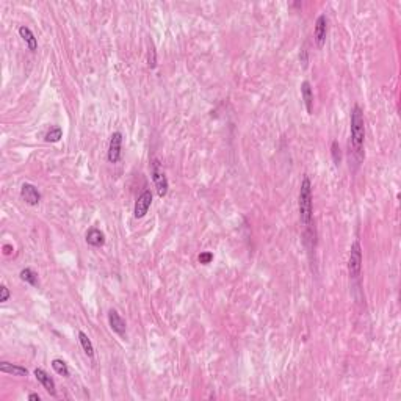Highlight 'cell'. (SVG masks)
I'll return each mask as SVG.
<instances>
[{
    "instance_id": "5",
    "label": "cell",
    "mask_w": 401,
    "mask_h": 401,
    "mask_svg": "<svg viewBox=\"0 0 401 401\" xmlns=\"http://www.w3.org/2000/svg\"><path fill=\"white\" fill-rule=\"evenodd\" d=\"M122 155V134L114 132L110 136V144H108V161L110 163H118Z\"/></svg>"
},
{
    "instance_id": "8",
    "label": "cell",
    "mask_w": 401,
    "mask_h": 401,
    "mask_svg": "<svg viewBox=\"0 0 401 401\" xmlns=\"http://www.w3.org/2000/svg\"><path fill=\"white\" fill-rule=\"evenodd\" d=\"M21 198L26 201L28 206H38L41 202V194L38 191V188L31 184H24L21 187Z\"/></svg>"
},
{
    "instance_id": "12",
    "label": "cell",
    "mask_w": 401,
    "mask_h": 401,
    "mask_svg": "<svg viewBox=\"0 0 401 401\" xmlns=\"http://www.w3.org/2000/svg\"><path fill=\"white\" fill-rule=\"evenodd\" d=\"M0 372L2 373H6V374H13V376H19V378H26L28 376V370L26 367H21V365H14V364H10V362H0Z\"/></svg>"
},
{
    "instance_id": "2",
    "label": "cell",
    "mask_w": 401,
    "mask_h": 401,
    "mask_svg": "<svg viewBox=\"0 0 401 401\" xmlns=\"http://www.w3.org/2000/svg\"><path fill=\"white\" fill-rule=\"evenodd\" d=\"M298 209H299V219L304 226L312 224V184H310V179L304 176L299 187V201H298Z\"/></svg>"
},
{
    "instance_id": "1",
    "label": "cell",
    "mask_w": 401,
    "mask_h": 401,
    "mask_svg": "<svg viewBox=\"0 0 401 401\" xmlns=\"http://www.w3.org/2000/svg\"><path fill=\"white\" fill-rule=\"evenodd\" d=\"M365 141V121L364 113L359 105H354L351 111V140L349 147H353V152L357 155V160L362 159V147Z\"/></svg>"
},
{
    "instance_id": "15",
    "label": "cell",
    "mask_w": 401,
    "mask_h": 401,
    "mask_svg": "<svg viewBox=\"0 0 401 401\" xmlns=\"http://www.w3.org/2000/svg\"><path fill=\"white\" fill-rule=\"evenodd\" d=\"M79 342H80L81 348H83L85 354H86L88 357H94V347H93L91 340H89V337H88V335H86L83 331H80V332H79Z\"/></svg>"
},
{
    "instance_id": "3",
    "label": "cell",
    "mask_w": 401,
    "mask_h": 401,
    "mask_svg": "<svg viewBox=\"0 0 401 401\" xmlns=\"http://www.w3.org/2000/svg\"><path fill=\"white\" fill-rule=\"evenodd\" d=\"M362 269V248L359 240H356L351 244V252H349V260H348V273L353 279H357L361 276Z\"/></svg>"
},
{
    "instance_id": "14",
    "label": "cell",
    "mask_w": 401,
    "mask_h": 401,
    "mask_svg": "<svg viewBox=\"0 0 401 401\" xmlns=\"http://www.w3.org/2000/svg\"><path fill=\"white\" fill-rule=\"evenodd\" d=\"M19 35H21V38L26 41V44H27V47L30 49L31 52H35L36 49H38V39H36V36L33 35V31H31L28 27H26V26H22V27H19Z\"/></svg>"
},
{
    "instance_id": "11",
    "label": "cell",
    "mask_w": 401,
    "mask_h": 401,
    "mask_svg": "<svg viewBox=\"0 0 401 401\" xmlns=\"http://www.w3.org/2000/svg\"><path fill=\"white\" fill-rule=\"evenodd\" d=\"M301 96H302V101H304L307 113L312 114V110H314V89H312V86H310V83L307 80H304L301 83Z\"/></svg>"
},
{
    "instance_id": "17",
    "label": "cell",
    "mask_w": 401,
    "mask_h": 401,
    "mask_svg": "<svg viewBox=\"0 0 401 401\" xmlns=\"http://www.w3.org/2000/svg\"><path fill=\"white\" fill-rule=\"evenodd\" d=\"M52 368L55 370V373H58L60 376H63V378H69V367L66 362L61 361V359H53Z\"/></svg>"
},
{
    "instance_id": "16",
    "label": "cell",
    "mask_w": 401,
    "mask_h": 401,
    "mask_svg": "<svg viewBox=\"0 0 401 401\" xmlns=\"http://www.w3.org/2000/svg\"><path fill=\"white\" fill-rule=\"evenodd\" d=\"M61 136H63V129L60 126H53L47 130V134L44 135V140L47 143H56L61 140Z\"/></svg>"
},
{
    "instance_id": "6",
    "label": "cell",
    "mask_w": 401,
    "mask_h": 401,
    "mask_svg": "<svg viewBox=\"0 0 401 401\" xmlns=\"http://www.w3.org/2000/svg\"><path fill=\"white\" fill-rule=\"evenodd\" d=\"M152 204V193L151 190H144L140 196H138V199L135 202V207H134V216L135 218H143L146 216L147 210H149Z\"/></svg>"
},
{
    "instance_id": "19",
    "label": "cell",
    "mask_w": 401,
    "mask_h": 401,
    "mask_svg": "<svg viewBox=\"0 0 401 401\" xmlns=\"http://www.w3.org/2000/svg\"><path fill=\"white\" fill-rule=\"evenodd\" d=\"M331 155H332V160L335 165H340L342 161V151H340V146H339V141H332L331 144Z\"/></svg>"
},
{
    "instance_id": "21",
    "label": "cell",
    "mask_w": 401,
    "mask_h": 401,
    "mask_svg": "<svg viewBox=\"0 0 401 401\" xmlns=\"http://www.w3.org/2000/svg\"><path fill=\"white\" fill-rule=\"evenodd\" d=\"M198 260L201 262L202 265H207V264H210L212 260H214V254H212L210 251H204V252H201V254H199Z\"/></svg>"
},
{
    "instance_id": "22",
    "label": "cell",
    "mask_w": 401,
    "mask_h": 401,
    "mask_svg": "<svg viewBox=\"0 0 401 401\" xmlns=\"http://www.w3.org/2000/svg\"><path fill=\"white\" fill-rule=\"evenodd\" d=\"M10 290H8L6 285H2L0 287V302H6L8 299H10Z\"/></svg>"
},
{
    "instance_id": "18",
    "label": "cell",
    "mask_w": 401,
    "mask_h": 401,
    "mask_svg": "<svg viewBox=\"0 0 401 401\" xmlns=\"http://www.w3.org/2000/svg\"><path fill=\"white\" fill-rule=\"evenodd\" d=\"M21 279L30 285H38V274L31 268H24L21 271Z\"/></svg>"
},
{
    "instance_id": "10",
    "label": "cell",
    "mask_w": 401,
    "mask_h": 401,
    "mask_svg": "<svg viewBox=\"0 0 401 401\" xmlns=\"http://www.w3.org/2000/svg\"><path fill=\"white\" fill-rule=\"evenodd\" d=\"M35 376H36V379H38V382L41 384V386H43L49 394H51L52 397H55L56 395V389H55V381L51 378V376H49L43 368H36L35 370Z\"/></svg>"
},
{
    "instance_id": "20",
    "label": "cell",
    "mask_w": 401,
    "mask_h": 401,
    "mask_svg": "<svg viewBox=\"0 0 401 401\" xmlns=\"http://www.w3.org/2000/svg\"><path fill=\"white\" fill-rule=\"evenodd\" d=\"M147 64H149L151 69L157 66V53H155L154 47H149V52H147Z\"/></svg>"
},
{
    "instance_id": "24",
    "label": "cell",
    "mask_w": 401,
    "mask_h": 401,
    "mask_svg": "<svg viewBox=\"0 0 401 401\" xmlns=\"http://www.w3.org/2000/svg\"><path fill=\"white\" fill-rule=\"evenodd\" d=\"M28 400H30V401H39L41 397H39L38 394H30V395H28Z\"/></svg>"
},
{
    "instance_id": "23",
    "label": "cell",
    "mask_w": 401,
    "mask_h": 401,
    "mask_svg": "<svg viewBox=\"0 0 401 401\" xmlns=\"http://www.w3.org/2000/svg\"><path fill=\"white\" fill-rule=\"evenodd\" d=\"M11 251H13V248L10 246V244H5V246H3V254H5V256L11 254Z\"/></svg>"
},
{
    "instance_id": "7",
    "label": "cell",
    "mask_w": 401,
    "mask_h": 401,
    "mask_svg": "<svg viewBox=\"0 0 401 401\" xmlns=\"http://www.w3.org/2000/svg\"><path fill=\"white\" fill-rule=\"evenodd\" d=\"M314 36H315L317 46L318 47H323L324 43H326V36H328V18H326L324 14H320L317 18Z\"/></svg>"
},
{
    "instance_id": "13",
    "label": "cell",
    "mask_w": 401,
    "mask_h": 401,
    "mask_svg": "<svg viewBox=\"0 0 401 401\" xmlns=\"http://www.w3.org/2000/svg\"><path fill=\"white\" fill-rule=\"evenodd\" d=\"M86 243L88 244H91V246L94 248H101L104 246V243H105V235L102 231H99V229H89V231L86 232Z\"/></svg>"
},
{
    "instance_id": "9",
    "label": "cell",
    "mask_w": 401,
    "mask_h": 401,
    "mask_svg": "<svg viewBox=\"0 0 401 401\" xmlns=\"http://www.w3.org/2000/svg\"><path fill=\"white\" fill-rule=\"evenodd\" d=\"M108 323H110V328L116 332L121 337H124L126 335V321L122 320V317L116 312V310H110L108 312Z\"/></svg>"
},
{
    "instance_id": "4",
    "label": "cell",
    "mask_w": 401,
    "mask_h": 401,
    "mask_svg": "<svg viewBox=\"0 0 401 401\" xmlns=\"http://www.w3.org/2000/svg\"><path fill=\"white\" fill-rule=\"evenodd\" d=\"M152 179H154V184H155V188H157V193L160 198L168 194V188H169V184H168V179L165 176L161 169V165L159 160H154L152 161Z\"/></svg>"
}]
</instances>
